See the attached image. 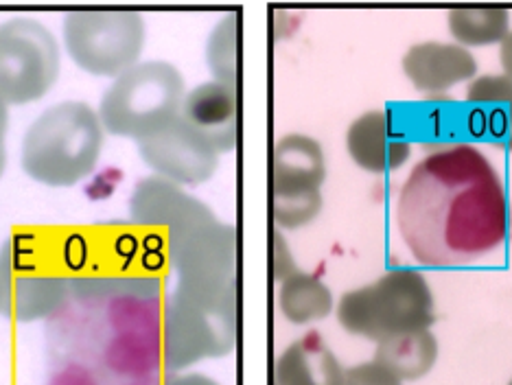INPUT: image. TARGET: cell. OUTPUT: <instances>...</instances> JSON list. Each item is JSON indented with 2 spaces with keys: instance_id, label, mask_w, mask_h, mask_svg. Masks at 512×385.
Segmentation results:
<instances>
[{
  "instance_id": "obj_1",
  "label": "cell",
  "mask_w": 512,
  "mask_h": 385,
  "mask_svg": "<svg viewBox=\"0 0 512 385\" xmlns=\"http://www.w3.org/2000/svg\"><path fill=\"white\" fill-rule=\"evenodd\" d=\"M394 221L416 263L471 265L502 248L508 239L506 184L475 145L442 147L407 175L394 206Z\"/></svg>"
},
{
  "instance_id": "obj_2",
  "label": "cell",
  "mask_w": 512,
  "mask_h": 385,
  "mask_svg": "<svg viewBox=\"0 0 512 385\" xmlns=\"http://www.w3.org/2000/svg\"><path fill=\"white\" fill-rule=\"evenodd\" d=\"M132 224L160 235L178 280H237V230L182 186L158 175L141 180L130 197Z\"/></svg>"
},
{
  "instance_id": "obj_3",
  "label": "cell",
  "mask_w": 512,
  "mask_h": 385,
  "mask_svg": "<svg viewBox=\"0 0 512 385\" xmlns=\"http://www.w3.org/2000/svg\"><path fill=\"white\" fill-rule=\"evenodd\" d=\"M237 333V280H178L162 309V364L180 372L204 359L226 357L237 346Z\"/></svg>"
},
{
  "instance_id": "obj_4",
  "label": "cell",
  "mask_w": 512,
  "mask_h": 385,
  "mask_svg": "<svg viewBox=\"0 0 512 385\" xmlns=\"http://www.w3.org/2000/svg\"><path fill=\"white\" fill-rule=\"evenodd\" d=\"M103 147L106 130L99 112L84 101H62L29 125L20 162L33 182L66 189L97 169Z\"/></svg>"
},
{
  "instance_id": "obj_5",
  "label": "cell",
  "mask_w": 512,
  "mask_h": 385,
  "mask_svg": "<svg viewBox=\"0 0 512 385\" xmlns=\"http://www.w3.org/2000/svg\"><path fill=\"white\" fill-rule=\"evenodd\" d=\"M73 287L68 248L33 232H14L0 248V315L38 322L60 311Z\"/></svg>"
},
{
  "instance_id": "obj_6",
  "label": "cell",
  "mask_w": 512,
  "mask_h": 385,
  "mask_svg": "<svg viewBox=\"0 0 512 385\" xmlns=\"http://www.w3.org/2000/svg\"><path fill=\"white\" fill-rule=\"evenodd\" d=\"M335 315L348 335L379 344L394 335L432 329L436 300L421 270L394 267L368 285L348 289L337 300Z\"/></svg>"
},
{
  "instance_id": "obj_7",
  "label": "cell",
  "mask_w": 512,
  "mask_h": 385,
  "mask_svg": "<svg viewBox=\"0 0 512 385\" xmlns=\"http://www.w3.org/2000/svg\"><path fill=\"white\" fill-rule=\"evenodd\" d=\"M184 97L186 84L178 66L162 60L138 62L112 79L97 112L108 134L141 143L176 119Z\"/></svg>"
},
{
  "instance_id": "obj_8",
  "label": "cell",
  "mask_w": 512,
  "mask_h": 385,
  "mask_svg": "<svg viewBox=\"0 0 512 385\" xmlns=\"http://www.w3.org/2000/svg\"><path fill=\"white\" fill-rule=\"evenodd\" d=\"M62 35L84 73L116 79L141 62L147 27L132 9H79L64 16Z\"/></svg>"
},
{
  "instance_id": "obj_9",
  "label": "cell",
  "mask_w": 512,
  "mask_h": 385,
  "mask_svg": "<svg viewBox=\"0 0 512 385\" xmlns=\"http://www.w3.org/2000/svg\"><path fill=\"white\" fill-rule=\"evenodd\" d=\"M60 75V46L40 20L11 18L0 25V97L7 105L42 99Z\"/></svg>"
},
{
  "instance_id": "obj_10",
  "label": "cell",
  "mask_w": 512,
  "mask_h": 385,
  "mask_svg": "<svg viewBox=\"0 0 512 385\" xmlns=\"http://www.w3.org/2000/svg\"><path fill=\"white\" fill-rule=\"evenodd\" d=\"M138 239L121 235L114 245L95 250L79 248L71 256L73 285L103 294H138L149 298L158 289V259L149 248H138Z\"/></svg>"
},
{
  "instance_id": "obj_11",
  "label": "cell",
  "mask_w": 512,
  "mask_h": 385,
  "mask_svg": "<svg viewBox=\"0 0 512 385\" xmlns=\"http://www.w3.org/2000/svg\"><path fill=\"white\" fill-rule=\"evenodd\" d=\"M145 165L178 186H200L215 175L219 154L178 114L156 134L138 143Z\"/></svg>"
},
{
  "instance_id": "obj_12",
  "label": "cell",
  "mask_w": 512,
  "mask_h": 385,
  "mask_svg": "<svg viewBox=\"0 0 512 385\" xmlns=\"http://www.w3.org/2000/svg\"><path fill=\"white\" fill-rule=\"evenodd\" d=\"M475 55L456 42L425 40L403 53L401 70L407 81L425 97L445 95L451 88L477 77Z\"/></svg>"
},
{
  "instance_id": "obj_13",
  "label": "cell",
  "mask_w": 512,
  "mask_h": 385,
  "mask_svg": "<svg viewBox=\"0 0 512 385\" xmlns=\"http://www.w3.org/2000/svg\"><path fill=\"white\" fill-rule=\"evenodd\" d=\"M346 151L362 171L383 175L401 169L410 160L412 143L386 110H368L348 125Z\"/></svg>"
},
{
  "instance_id": "obj_14",
  "label": "cell",
  "mask_w": 512,
  "mask_h": 385,
  "mask_svg": "<svg viewBox=\"0 0 512 385\" xmlns=\"http://www.w3.org/2000/svg\"><path fill=\"white\" fill-rule=\"evenodd\" d=\"M327 180V156L320 140L309 134H285L272 151V200L322 193Z\"/></svg>"
},
{
  "instance_id": "obj_15",
  "label": "cell",
  "mask_w": 512,
  "mask_h": 385,
  "mask_svg": "<svg viewBox=\"0 0 512 385\" xmlns=\"http://www.w3.org/2000/svg\"><path fill=\"white\" fill-rule=\"evenodd\" d=\"M182 119L200 134L217 154H228L237 147L239 138V99L237 88L204 81L186 92Z\"/></svg>"
},
{
  "instance_id": "obj_16",
  "label": "cell",
  "mask_w": 512,
  "mask_h": 385,
  "mask_svg": "<svg viewBox=\"0 0 512 385\" xmlns=\"http://www.w3.org/2000/svg\"><path fill=\"white\" fill-rule=\"evenodd\" d=\"M276 385H346V368L318 333L289 344L274 368Z\"/></svg>"
},
{
  "instance_id": "obj_17",
  "label": "cell",
  "mask_w": 512,
  "mask_h": 385,
  "mask_svg": "<svg viewBox=\"0 0 512 385\" xmlns=\"http://www.w3.org/2000/svg\"><path fill=\"white\" fill-rule=\"evenodd\" d=\"M467 103L477 132L512 149V79L502 73L477 75L467 84Z\"/></svg>"
},
{
  "instance_id": "obj_18",
  "label": "cell",
  "mask_w": 512,
  "mask_h": 385,
  "mask_svg": "<svg viewBox=\"0 0 512 385\" xmlns=\"http://www.w3.org/2000/svg\"><path fill=\"white\" fill-rule=\"evenodd\" d=\"M438 355V337L432 333V329H421L379 342L372 359L403 383H410L427 377L434 370Z\"/></svg>"
},
{
  "instance_id": "obj_19",
  "label": "cell",
  "mask_w": 512,
  "mask_h": 385,
  "mask_svg": "<svg viewBox=\"0 0 512 385\" xmlns=\"http://www.w3.org/2000/svg\"><path fill=\"white\" fill-rule=\"evenodd\" d=\"M278 309L296 326L327 320L335 311L331 287L316 274L296 270L278 287Z\"/></svg>"
},
{
  "instance_id": "obj_20",
  "label": "cell",
  "mask_w": 512,
  "mask_h": 385,
  "mask_svg": "<svg viewBox=\"0 0 512 385\" xmlns=\"http://www.w3.org/2000/svg\"><path fill=\"white\" fill-rule=\"evenodd\" d=\"M451 42L464 49L502 44L510 33V11L499 7H462L451 9L447 16Z\"/></svg>"
},
{
  "instance_id": "obj_21",
  "label": "cell",
  "mask_w": 512,
  "mask_h": 385,
  "mask_svg": "<svg viewBox=\"0 0 512 385\" xmlns=\"http://www.w3.org/2000/svg\"><path fill=\"white\" fill-rule=\"evenodd\" d=\"M206 64L213 81L237 88L239 81V18L228 14L213 27L206 40Z\"/></svg>"
},
{
  "instance_id": "obj_22",
  "label": "cell",
  "mask_w": 512,
  "mask_h": 385,
  "mask_svg": "<svg viewBox=\"0 0 512 385\" xmlns=\"http://www.w3.org/2000/svg\"><path fill=\"white\" fill-rule=\"evenodd\" d=\"M346 385H405L375 359L346 368Z\"/></svg>"
},
{
  "instance_id": "obj_23",
  "label": "cell",
  "mask_w": 512,
  "mask_h": 385,
  "mask_svg": "<svg viewBox=\"0 0 512 385\" xmlns=\"http://www.w3.org/2000/svg\"><path fill=\"white\" fill-rule=\"evenodd\" d=\"M272 243H274V248H272L274 278L278 280V283H283L287 276H292L296 272V261H294V254H292V250H289V245H287L281 230L274 232Z\"/></svg>"
},
{
  "instance_id": "obj_24",
  "label": "cell",
  "mask_w": 512,
  "mask_h": 385,
  "mask_svg": "<svg viewBox=\"0 0 512 385\" xmlns=\"http://www.w3.org/2000/svg\"><path fill=\"white\" fill-rule=\"evenodd\" d=\"M7 130H9V105L0 97V178L7 165Z\"/></svg>"
},
{
  "instance_id": "obj_25",
  "label": "cell",
  "mask_w": 512,
  "mask_h": 385,
  "mask_svg": "<svg viewBox=\"0 0 512 385\" xmlns=\"http://www.w3.org/2000/svg\"><path fill=\"white\" fill-rule=\"evenodd\" d=\"M162 385H221L215 379L200 375V372H184V375H171Z\"/></svg>"
},
{
  "instance_id": "obj_26",
  "label": "cell",
  "mask_w": 512,
  "mask_h": 385,
  "mask_svg": "<svg viewBox=\"0 0 512 385\" xmlns=\"http://www.w3.org/2000/svg\"><path fill=\"white\" fill-rule=\"evenodd\" d=\"M499 66H502V75L512 79V29L499 44Z\"/></svg>"
},
{
  "instance_id": "obj_27",
  "label": "cell",
  "mask_w": 512,
  "mask_h": 385,
  "mask_svg": "<svg viewBox=\"0 0 512 385\" xmlns=\"http://www.w3.org/2000/svg\"><path fill=\"white\" fill-rule=\"evenodd\" d=\"M508 385H512V379H510V381H508Z\"/></svg>"
}]
</instances>
